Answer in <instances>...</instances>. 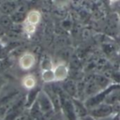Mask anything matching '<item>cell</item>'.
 Segmentation results:
<instances>
[{
  "label": "cell",
  "instance_id": "obj_2",
  "mask_svg": "<svg viewBox=\"0 0 120 120\" xmlns=\"http://www.w3.org/2000/svg\"><path fill=\"white\" fill-rule=\"evenodd\" d=\"M36 62H37V59L34 52L26 51L20 55L18 59V66L22 70L29 71L35 67Z\"/></svg>",
  "mask_w": 120,
  "mask_h": 120
},
{
  "label": "cell",
  "instance_id": "obj_13",
  "mask_svg": "<svg viewBox=\"0 0 120 120\" xmlns=\"http://www.w3.org/2000/svg\"><path fill=\"white\" fill-rule=\"evenodd\" d=\"M118 1H120V0H109V2H110L111 5H112V4H114V3L118 2Z\"/></svg>",
  "mask_w": 120,
  "mask_h": 120
},
{
  "label": "cell",
  "instance_id": "obj_15",
  "mask_svg": "<svg viewBox=\"0 0 120 120\" xmlns=\"http://www.w3.org/2000/svg\"><path fill=\"white\" fill-rule=\"evenodd\" d=\"M0 116H1V115H0Z\"/></svg>",
  "mask_w": 120,
  "mask_h": 120
},
{
  "label": "cell",
  "instance_id": "obj_3",
  "mask_svg": "<svg viewBox=\"0 0 120 120\" xmlns=\"http://www.w3.org/2000/svg\"><path fill=\"white\" fill-rule=\"evenodd\" d=\"M53 72L55 76V82H64L68 78L69 68L64 61H60L54 64Z\"/></svg>",
  "mask_w": 120,
  "mask_h": 120
},
{
  "label": "cell",
  "instance_id": "obj_1",
  "mask_svg": "<svg viewBox=\"0 0 120 120\" xmlns=\"http://www.w3.org/2000/svg\"><path fill=\"white\" fill-rule=\"evenodd\" d=\"M36 105L38 106L40 112L42 113V116L52 115L55 111L53 102L51 97L49 96V94L45 90H39L37 97Z\"/></svg>",
  "mask_w": 120,
  "mask_h": 120
},
{
  "label": "cell",
  "instance_id": "obj_8",
  "mask_svg": "<svg viewBox=\"0 0 120 120\" xmlns=\"http://www.w3.org/2000/svg\"><path fill=\"white\" fill-rule=\"evenodd\" d=\"M40 79L44 83H52L55 82V76L53 72V68L49 69H41L40 70Z\"/></svg>",
  "mask_w": 120,
  "mask_h": 120
},
{
  "label": "cell",
  "instance_id": "obj_6",
  "mask_svg": "<svg viewBox=\"0 0 120 120\" xmlns=\"http://www.w3.org/2000/svg\"><path fill=\"white\" fill-rule=\"evenodd\" d=\"M18 5L14 0H7L0 5V13L10 16L16 10Z\"/></svg>",
  "mask_w": 120,
  "mask_h": 120
},
{
  "label": "cell",
  "instance_id": "obj_11",
  "mask_svg": "<svg viewBox=\"0 0 120 120\" xmlns=\"http://www.w3.org/2000/svg\"><path fill=\"white\" fill-rule=\"evenodd\" d=\"M79 120H96L92 115H90L89 113L88 114H86V115H84V116H82V117H81Z\"/></svg>",
  "mask_w": 120,
  "mask_h": 120
},
{
  "label": "cell",
  "instance_id": "obj_5",
  "mask_svg": "<svg viewBox=\"0 0 120 120\" xmlns=\"http://www.w3.org/2000/svg\"><path fill=\"white\" fill-rule=\"evenodd\" d=\"M21 84L25 90L31 91L37 87L38 81H37V78L35 75L26 74V75H23L22 78L21 79Z\"/></svg>",
  "mask_w": 120,
  "mask_h": 120
},
{
  "label": "cell",
  "instance_id": "obj_4",
  "mask_svg": "<svg viewBox=\"0 0 120 120\" xmlns=\"http://www.w3.org/2000/svg\"><path fill=\"white\" fill-rule=\"evenodd\" d=\"M62 89L71 98H78V82H75L73 80H66L62 85Z\"/></svg>",
  "mask_w": 120,
  "mask_h": 120
},
{
  "label": "cell",
  "instance_id": "obj_7",
  "mask_svg": "<svg viewBox=\"0 0 120 120\" xmlns=\"http://www.w3.org/2000/svg\"><path fill=\"white\" fill-rule=\"evenodd\" d=\"M25 22L37 26L41 22V12L38 9H31V10L27 11Z\"/></svg>",
  "mask_w": 120,
  "mask_h": 120
},
{
  "label": "cell",
  "instance_id": "obj_10",
  "mask_svg": "<svg viewBox=\"0 0 120 120\" xmlns=\"http://www.w3.org/2000/svg\"><path fill=\"white\" fill-rule=\"evenodd\" d=\"M54 64L52 63V59L49 57H44L40 61V70L41 69H49V68H53Z\"/></svg>",
  "mask_w": 120,
  "mask_h": 120
},
{
  "label": "cell",
  "instance_id": "obj_12",
  "mask_svg": "<svg viewBox=\"0 0 120 120\" xmlns=\"http://www.w3.org/2000/svg\"><path fill=\"white\" fill-rule=\"evenodd\" d=\"M68 0H55V3L58 5H64Z\"/></svg>",
  "mask_w": 120,
  "mask_h": 120
},
{
  "label": "cell",
  "instance_id": "obj_14",
  "mask_svg": "<svg viewBox=\"0 0 120 120\" xmlns=\"http://www.w3.org/2000/svg\"><path fill=\"white\" fill-rule=\"evenodd\" d=\"M118 119L120 120V111H119V113H118Z\"/></svg>",
  "mask_w": 120,
  "mask_h": 120
},
{
  "label": "cell",
  "instance_id": "obj_9",
  "mask_svg": "<svg viewBox=\"0 0 120 120\" xmlns=\"http://www.w3.org/2000/svg\"><path fill=\"white\" fill-rule=\"evenodd\" d=\"M22 32H24L26 35H33V34L36 32L37 26L24 21V22L22 23Z\"/></svg>",
  "mask_w": 120,
  "mask_h": 120
}]
</instances>
